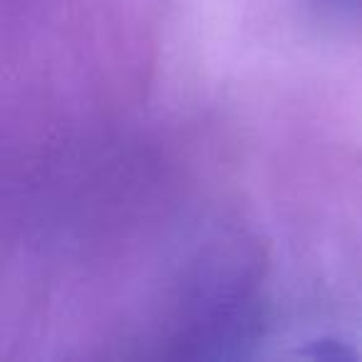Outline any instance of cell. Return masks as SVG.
I'll return each mask as SVG.
<instances>
[{
  "mask_svg": "<svg viewBox=\"0 0 362 362\" xmlns=\"http://www.w3.org/2000/svg\"><path fill=\"white\" fill-rule=\"evenodd\" d=\"M300 355L305 357H317V360H355L357 352H352L345 342L337 340H315L310 342V347L300 350Z\"/></svg>",
  "mask_w": 362,
  "mask_h": 362,
  "instance_id": "cell-1",
  "label": "cell"
}]
</instances>
